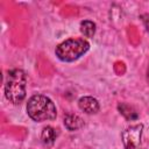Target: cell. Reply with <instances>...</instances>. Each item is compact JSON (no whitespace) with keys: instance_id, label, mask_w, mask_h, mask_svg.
Listing matches in <instances>:
<instances>
[{"instance_id":"obj_1","label":"cell","mask_w":149,"mask_h":149,"mask_svg":"<svg viewBox=\"0 0 149 149\" xmlns=\"http://www.w3.org/2000/svg\"><path fill=\"white\" fill-rule=\"evenodd\" d=\"M27 113L31 120L43 122L54 120L57 115V109L54 101L43 94H34L27 102Z\"/></svg>"},{"instance_id":"obj_2","label":"cell","mask_w":149,"mask_h":149,"mask_svg":"<svg viewBox=\"0 0 149 149\" xmlns=\"http://www.w3.org/2000/svg\"><path fill=\"white\" fill-rule=\"evenodd\" d=\"M26 85L27 76L24 71L14 69L8 72L5 84V95L9 100V102L19 105L23 101V99L26 98Z\"/></svg>"},{"instance_id":"obj_3","label":"cell","mask_w":149,"mask_h":149,"mask_svg":"<svg viewBox=\"0 0 149 149\" xmlns=\"http://www.w3.org/2000/svg\"><path fill=\"white\" fill-rule=\"evenodd\" d=\"M90 49V43L84 38H69L57 45L56 56L63 62H73Z\"/></svg>"},{"instance_id":"obj_4","label":"cell","mask_w":149,"mask_h":149,"mask_svg":"<svg viewBox=\"0 0 149 149\" xmlns=\"http://www.w3.org/2000/svg\"><path fill=\"white\" fill-rule=\"evenodd\" d=\"M142 125H134L126 128L121 134L125 149H144L142 143Z\"/></svg>"},{"instance_id":"obj_5","label":"cell","mask_w":149,"mask_h":149,"mask_svg":"<svg viewBox=\"0 0 149 149\" xmlns=\"http://www.w3.org/2000/svg\"><path fill=\"white\" fill-rule=\"evenodd\" d=\"M78 106L83 112L87 114H95L100 108L98 100L93 97H81L78 100Z\"/></svg>"},{"instance_id":"obj_6","label":"cell","mask_w":149,"mask_h":149,"mask_svg":"<svg viewBox=\"0 0 149 149\" xmlns=\"http://www.w3.org/2000/svg\"><path fill=\"white\" fill-rule=\"evenodd\" d=\"M64 126L69 130H77L84 126V121L76 114H66L64 116Z\"/></svg>"},{"instance_id":"obj_7","label":"cell","mask_w":149,"mask_h":149,"mask_svg":"<svg viewBox=\"0 0 149 149\" xmlns=\"http://www.w3.org/2000/svg\"><path fill=\"white\" fill-rule=\"evenodd\" d=\"M41 140L43 142V144L45 146H52L55 140H56V132L52 127L47 126L43 128L42 134H41Z\"/></svg>"},{"instance_id":"obj_8","label":"cell","mask_w":149,"mask_h":149,"mask_svg":"<svg viewBox=\"0 0 149 149\" xmlns=\"http://www.w3.org/2000/svg\"><path fill=\"white\" fill-rule=\"evenodd\" d=\"M118 109L127 120H135V119H137V112L134 109V107H132L128 104H125V102L119 104L118 105Z\"/></svg>"},{"instance_id":"obj_9","label":"cell","mask_w":149,"mask_h":149,"mask_svg":"<svg viewBox=\"0 0 149 149\" xmlns=\"http://www.w3.org/2000/svg\"><path fill=\"white\" fill-rule=\"evenodd\" d=\"M80 33L85 37H93L95 33V23L90 20H84L80 22Z\"/></svg>"},{"instance_id":"obj_10","label":"cell","mask_w":149,"mask_h":149,"mask_svg":"<svg viewBox=\"0 0 149 149\" xmlns=\"http://www.w3.org/2000/svg\"><path fill=\"white\" fill-rule=\"evenodd\" d=\"M141 20H142V22H143L147 31L149 33V14H142L141 15Z\"/></svg>"}]
</instances>
